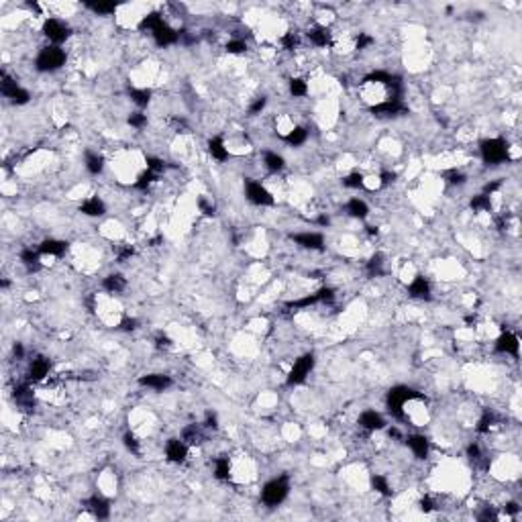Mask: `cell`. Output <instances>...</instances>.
Returning a JSON list of instances; mask_svg holds the SVG:
<instances>
[{"label":"cell","mask_w":522,"mask_h":522,"mask_svg":"<svg viewBox=\"0 0 522 522\" xmlns=\"http://www.w3.org/2000/svg\"><path fill=\"white\" fill-rule=\"evenodd\" d=\"M68 243L64 241H57V239H47L41 243L39 247V253H45V255H62L64 251H66Z\"/></svg>","instance_id":"cell-24"},{"label":"cell","mask_w":522,"mask_h":522,"mask_svg":"<svg viewBox=\"0 0 522 522\" xmlns=\"http://www.w3.org/2000/svg\"><path fill=\"white\" fill-rule=\"evenodd\" d=\"M16 404L21 406L23 410H31L33 408V404H35V398H33V392L29 388V383H18L14 385V392H12Z\"/></svg>","instance_id":"cell-14"},{"label":"cell","mask_w":522,"mask_h":522,"mask_svg":"<svg viewBox=\"0 0 522 522\" xmlns=\"http://www.w3.org/2000/svg\"><path fill=\"white\" fill-rule=\"evenodd\" d=\"M247 198L257 206H272L274 204V196L257 182H247Z\"/></svg>","instance_id":"cell-7"},{"label":"cell","mask_w":522,"mask_h":522,"mask_svg":"<svg viewBox=\"0 0 522 522\" xmlns=\"http://www.w3.org/2000/svg\"><path fill=\"white\" fill-rule=\"evenodd\" d=\"M161 25H163V18H161L159 14H155V12H153V14H147V16L143 18V21H141V29H143V31H151V33H153V31H157Z\"/></svg>","instance_id":"cell-31"},{"label":"cell","mask_w":522,"mask_h":522,"mask_svg":"<svg viewBox=\"0 0 522 522\" xmlns=\"http://www.w3.org/2000/svg\"><path fill=\"white\" fill-rule=\"evenodd\" d=\"M202 439H204V435H202V431H200L198 424H190V427H186V429L182 431V441H184L186 445H198Z\"/></svg>","instance_id":"cell-26"},{"label":"cell","mask_w":522,"mask_h":522,"mask_svg":"<svg viewBox=\"0 0 522 522\" xmlns=\"http://www.w3.org/2000/svg\"><path fill=\"white\" fill-rule=\"evenodd\" d=\"M165 455L171 463H182L188 457V445L180 439H169L165 445Z\"/></svg>","instance_id":"cell-9"},{"label":"cell","mask_w":522,"mask_h":522,"mask_svg":"<svg viewBox=\"0 0 522 522\" xmlns=\"http://www.w3.org/2000/svg\"><path fill=\"white\" fill-rule=\"evenodd\" d=\"M47 373H49V361H47L45 357L33 359L31 370H29V379H31V381H39V379H43Z\"/></svg>","instance_id":"cell-18"},{"label":"cell","mask_w":522,"mask_h":522,"mask_svg":"<svg viewBox=\"0 0 522 522\" xmlns=\"http://www.w3.org/2000/svg\"><path fill=\"white\" fill-rule=\"evenodd\" d=\"M129 96H131V100L137 104V106H147L149 100H151V92H149L147 88H141V90L131 88V90H129Z\"/></svg>","instance_id":"cell-30"},{"label":"cell","mask_w":522,"mask_h":522,"mask_svg":"<svg viewBox=\"0 0 522 522\" xmlns=\"http://www.w3.org/2000/svg\"><path fill=\"white\" fill-rule=\"evenodd\" d=\"M125 447L131 451V453H135V455H139V443H137V439H135L133 435H125Z\"/></svg>","instance_id":"cell-48"},{"label":"cell","mask_w":522,"mask_h":522,"mask_svg":"<svg viewBox=\"0 0 522 522\" xmlns=\"http://www.w3.org/2000/svg\"><path fill=\"white\" fill-rule=\"evenodd\" d=\"M206 427H208V429H217V427H219V424H217V416H215V414H210V412L206 414Z\"/></svg>","instance_id":"cell-58"},{"label":"cell","mask_w":522,"mask_h":522,"mask_svg":"<svg viewBox=\"0 0 522 522\" xmlns=\"http://www.w3.org/2000/svg\"><path fill=\"white\" fill-rule=\"evenodd\" d=\"M43 33L53 43H64L70 37V29L60 21V18H47L43 23Z\"/></svg>","instance_id":"cell-6"},{"label":"cell","mask_w":522,"mask_h":522,"mask_svg":"<svg viewBox=\"0 0 522 522\" xmlns=\"http://www.w3.org/2000/svg\"><path fill=\"white\" fill-rule=\"evenodd\" d=\"M467 455H469L471 461H479V459H481V451H479L477 445H469V447H467Z\"/></svg>","instance_id":"cell-51"},{"label":"cell","mask_w":522,"mask_h":522,"mask_svg":"<svg viewBox=\"0 0 522 522\" xmlns=\"http://www.w3.org/2000/svg\"><path fill=\"white\" fill-rule=\"evenodd\" d=\"M228 471H230V463L226 457H219L215 461V475L219 479H228Z\"/></svg>","instance_id":"cell-35"},{"label":"cell","mask_w":522,"mask_h":522,"mask_svg":"<svg viewBox=\"0 0 522 522\" xmlns=\"http://www.w3.org/2000/svg\"><path fill=\"white\" fill-rule=\"evenodd\" d=\"M0 78H2V82H0V92H2L6 98H10V96L18 90V84H16L12 78H8L6 72H2V75H0Z\"/></svg>","instance_id":"cell-32"},{"label":"cell","mask_w":522,"mask_h":522,"mask_svg":"<svg viewBox=\"0 0 522 522\" xmlns=\"http://www.w3.org/2000/svg\"><path fill=\"white\" fill-rule=\"evenodd\" d=\"M492 202H490V196L488 194H479V196H473L471 200V208L473 212H481V210H490Z\"/></svg>","instance_id":"cell-36"},{"label":"cell","mask_w":522,"mask_h":522,"mask_svg":"<svg viewBox=\"0 0 522 522\" xmlns=\"http://www.w3.org/2000/svg\"><path fill=\"white\" fill-rule=\"evenodd\" d=\"M102 286H104V290H108L110 294H119V292H123V290L127 288V280L121 274H110V276L104 278Z\"/></svg>","instance_id":"cell-20"},{"label":"cell","mask_w":522,"mask_h":522,"mask_svg":"<svg viewBox=\"0 0 522 522\" xmlns=\"http://www.w3.org/2000/svg\"><path fill=\"white\" fill-rule=\"evenodd\" d=\"M133 253H135V249H133V247H123V249L119 251V261H125V259H129Z\"/></svg>","instance_id":"cell-54"},{"label":"cell","mask_w":522,"mask_h":522,"mask_svg":"<svg viewBox=\"0 0 522 522\" xmlns=\"http://www.w3.org/2000/svg\"><path fill=\"white\" fill-rule=\"evenodd\" d=\"M390 437H396V439H398V437H400V431H398V429H390Z\"/></svg>","instance_id":"cell-62"},{"label":"cell","mask_w":522,"mask_h":522,"mask_svg":"<svg viewBox=\"0 0 522 522\" xmlns=\"http://www.w3.org/2000/svg\"><path fill=\"white\" fill-rule=\"evenodd\" d=\"M359 424L363 429H367V431H379V429H383V418L377 414V412H373V410H365L361 416H359Z\"/></svg>","instance_id":"cell-17"},{"label":"cell","mask_w":522,"mask_h":522,"mask_svg":"<svg viewBox=\"0 0 522 522\" xmlns=\"http://www.w3.org/2000/svg\"><path fill=\"white\" fill-rule=\"evenodd\" d=\"M518 347H520L518 337L512 335V333H502L498 337V341H496V351L506 353V355H514L516 357L518 355Z\"/></svg>","instance_id":"cell-10"},{"label":"cell","mask_w":522,"mask_h":522,"mask_svg":"<svg viewBox=\"0 0 522 522\" xmlns=\"http://www.w3.org/2000/svg\"><path fill=\"white\" fill-rule=\"evenodd\" d=\"M245 49H247V43L241 41V39H235V41H228V43H226V51H228V53L239 55V53H243Z\"/></svg>","instance_id":"cell-46"},{"label":"cell","mask_w":522,"mask_h":522,"mask_svg":"<svg viewBox=\"0 0 522 522\" xmlns=\"http://www.w3.org/2000/svg\"><path fill=\"white\" fill-rule=\"evenodd\" d=\"M506 512H508V514H516V512H518V504H514V502H512V504H508V506H506Z\"/></svg>","instance_id":"cell-60"},{"label":"cell","mask_w":522,"mask_h":522,"mask_svg":"<svg viewBox=\"0 0 522 522\" xmlns=\"http://www.w3.org/2000/svg\"><path fill=\"white\" fill-rule=\"evenodd\" d=\"M410 398H416V392H412L406 385H396L388 394V408L396 418H404V404Z\"/></svg>","instance_id":"cell-4"},{"label":"cell","mask_w":522,"mask_h":522,"mask_svg":"<svg viewBox=\"0 0 522 522\" xmlns=\"http://www.w3.org/2000/svg\"><path fill=\"white\" fill-rule=\"evenodd\" d=\"M288 492H290L288 477L282 475V477H278V479H272V481H269L267 486L263 488V492H261V500L265 502L267 506H278V504H282V502L286 500Z\"/></svg>","instance_id":"cell-2"},{"label":"cell","mask_w":522,"mask_h":522,"mask_svg":"<svg viewBox=\"0 0 522 522\" xmlns=\"http://www.w3.org/2000/svg\"><path fill=\"white\" fill-rule=\"evenodd\" d=\"M263 108H265V98H263V96H261V98H257V100L253 102V104H251L249 112H251V114H257V112H261Z\"/></svg>","instance_id":"cell-50"},{"label":"cell","mask_w":522,"mask_h":522,"mask_svg":"<svg viewBox=\"0 0 522 522\" xmlns=\"http://www.w3.org/2000/svg\"><path fill=\"white\" fill-rule=\"evenodd\" d=\"M129 125L135 127V129H141V127L147 125V117H145L143 112H133L131 117H129Z\"/></svg>","instance_id":"cell-43"},{"label":"cell","mask_w":522,"mask_h":522,"mask_svg":"<svg viewBox=\"0 0 522 522\" xmlns=\"http://www.w3.org/2000/svg\"><path fill=\"white\" fill-rule=\"evenodd\" d=\"M449 182L451 184H463V182H465V176H463L461 171H451L449 173Z\"/></svg>","instance_id":"cell-53"},{"label":"cell","mask_w":522,"mask_h":522,"mask_svg":"<svg viewBox=\"0 0 522 522\" xmlns=\"http://www.w3.org/2000/svg\"><path fill=\"white\" fill-rule=\"evenodd\" d=\"M481 157L488 165H498L508 161V143L504 139H486L481 143Z\"/></svg>","instance_id":"cell-1"},{"label":"cell","mask_w":522,"mask_h":522,"mask_svg":"<svg viewBox=\"0 0 522 522\" xmlns=\"http://www.w3.org/2000/svg\"><path fill=\"white\" fill-rule=\"evenodd\" d=\"M21 261L27 265L29 272H37V269H41V263H39V251L23 249V251H21Z\"/></svg>","instance_id":"cell-25"},{"label":"cell","mask_w":522,"mask_h":522,"mask_svg":"<svg viewBox=\"0 0 522 522\" xmlns=\"http://www.w3.org/2000/svg\"><path fill=\"white\" fill-rule=\"evenodd\" d=\"M347 212H349L351 217H355V219H365L367 212H370V208H367V204L363 200L353 198V200H349V204H347Z\"/></svg>","instance_id":"cell-27"},{"label":"cell","mask_w":522,"mask_h":522,"mask_svg":"<svg viewBox=\"0 0 522 522\" xmlns=\"http://www.w3.org/2000/svg\"><path fill=\"white\" fill-rule=\"evenodd\" d=\"M318 224H322V226H326L328 224V217H318V221H316Z\"/></svg>","instance_id":"cell-61"},{"label":"cell","mask_w":522,"mask_h":522,"mask_svg":"<svg viewBox=\"0 0 522 522\" xmlns=\"http://www.w3.org/2000/svg\"><path fill=\"white\" fill-rule=\"evenodd\" d=\"M147 169L153 171V173H159V171L165 169V163L159 157H147Z\"/></svg>","instance_id":"cell-44"},{"label":"cell","mask_w":522,"mask_h":522,"mask_svg":"<svg viewBox=\"0 0 522 522\" xmlns=\"http://www.w3.org/2000/svg\"><path fill=\"white\" fill-rule=\"evenodd\" d=\"M494 422H496V414H494V412H486V414L481 416L479 424H477V431H479V433H486V431H490V427H492Z\"/></svg>","instance_id":"cell-41"},{"label":"cell","mask_w":522,"mask_h":522,"mask_svg":"<svg viewBox=\"0 0 522 522\" xmlns=\"http://www.w3.org/2000/svg\"><path fill=\"white\" fill-rule=\"evenodd\" d=\"M263 163H265V167L269 169V171H282L284 169V157L282 155H278V153H274V151H267L265 155H263Z\"/></svg>","instance_id":"cell-28"},{"label":"cell","mask_w":522,"mask_h":522,"mask_svg":"<svg viewBox=\"0 0 522 522\" xmlns=\"http://www.w3.org/2000/svg\"><path fill=\"white\" fill-rule=\"evenodd\" d=\"M343 186L345 188H361L363 186V176H361V173H351V176H347L343 180Z\"/></svg>","instance_id":"cell-42"},{"label":"cell","mask_w":522,"mask_h":522,"mask_svg":"<svg viewBox=\"0 0 522 522\" xmlns=\"http://www.w3.org/2000/svg\"><path fill=\"white\" fill-rule=\"evenodd\" d=\"M29 98H31V96H29V92H27V90H23V88H18V90H16V92L10 96V102H14V104H27V102H29Z\"/></svg>","instance_id":"cell-45"},{"label":"cell","mask_w":522,"mask_h":522,"mask_svg":"<svg viewBox=\"0 0 522 522\" xmlns=\"http://www.w3.org/2000/svg\"><path fill=\"white\" fill-rule=\"evenodd\" d=\"M408 447L412 449V453L418 457V459H424L429 455V441L427 437H422V435H412L408 437Z\"/></svg>","instance_id":"cell-19"},{"label":"cell","mask_w":522,"mask_h":522,"mask_svg":"<svg viewBox=\"0 0 522 522\" xmlns=\"http://www.w3.org/2000/svg\"><path fill=\"white\" fill-rule=\"evenodd\" d=\"M37 70L39 72H53V70H60L64 64H66V53L64 49L60 47H45L41 49V53L37 55Z\"/></svg>","instance_id":"cell-3"},{"label":"cell","mask_w":522,"mask_h":522,"mask_svg":"<svg viewBox=\"0 0 522 522\" xmlns=\"http://www.w3.org/2000/svg\"><path fill=\"white\" fill-rule=\"evenodd\" d=\"M367 272H370V276H381V274H383L381 255H375V257L370 259V263H367Z\"/></svg>","instance_id":"cell-38"},{"label":"cell","mask_w":522,"mask_h":522,"mask_svg":"<svg viewBox=\"0 0 522 522\" xmlns=\"http://www.w3.org/2000/svg\"><path fill=\"white\" fill-rule=\"evenodd\" d=\"M373 43V39L370 35H365V33H359V37H357V43H355V47L357 49H365L367 45H372Z\"/></svg>","instance_id":"cell-49"},{"label":"cell","mask_w":522,"mask_h":522,"mask_svg":"<svg viewBox=\"0 0 522 522\" xmlns=\"http://www.w3.org/2000/svg\"><path fill=\"white\" fill-rule=\"evenodd\" d=\"M308 39H310L316 47H326L331 43V33H328L326 27H314L308 31Z\"/></svg>","instance_id":"cell-21"},{"label":"cell","mask_w":522,"mask_h":522,"mask_svg":"<svg viewBox=\"0 0 522 522\" xmlns=\"http://www.w3.org/2000/svg\"><path fill=\"white\" fill-rule=\"evenodd\" d=\"M153 35V39H155V43L159 45V47H167V45H173V43H178L180 41V31H176V29H171L167 23H163L157 31H153L151 33Z\"/></svg>","instance_id":"cell-8"},{"label":"cell","mask_w":522,"mask_h":522,"mask_svg":"<svg viewBox=\"0 0 522 522\" xmlns=\"http://www.w3.org/2000/svg\"><path fill=\"white\" fill-rule=\"evenodd\" d=\"M394 178H396L394 173H390V171H383L381 176H379V180H381V186H388L390 182H394Z\"/></svg>","instance_id":"cell-56"},{"label":"cell","mask_w":522,"mask_h":522,"mask_svg":"<svg viewBox=\"0 0 522 522\" xmlns=\"http://www.w3.org/2000/svg\"><path fill=\"white\" fill-rule=\"evenodd\" d=\"M86 169L92 173V176H98V173L104 169V159L96 153H88L86 155Z\"/></svg>","instance_id":"cell-29"},{"label":"cell","mask_w":522,"mask_h":522,"mask_svg":"<svg viewBox=\"0 0 522 522\" xmlns=\"http://www.w3.org/2000/svg\"><path fill=\"white\" fill-rule=\"evenodd\" d=\"M137 324H139V322L135 320V318H125V320L121 322V328H123V331H135V328H137Z\"/></svg>","instance_id":"cell-52"},{"label":"cell","mask_w":522,"mask_h":522,"mask_svg":"<svg viewBox=\"0 0 522 522\" xmlns=\"http://www.w3.org/2000/svg\"><path fill=\"white\" fill-rule=\"evenodd\" d=\"M90 10H94V12H98V14H108V12H114L117 10V4H112V2H88L86 4Z\"/></svg>","instance_id":"cell-37"},{"label":"cell","mask_w":522,"mask_h":522,"mask_svg":"<svg viewBox=\"0 0 522 522\" xmlns=\"http://www.w3.org/2000/svg\"><path fill=\"white\" fill-rule=\"evenodd\" d=\"M139 383L145 385V388L163 392L165 388H169V385H171V377H169V375H163V373H149V375H143V377L139 379Z\"/></svg>","instance_id":"cell-11"},{"label":"cell","mask_w":522,"mask_h":522,"mask_svg":"<svg viewBox=\"0 0 522 522\" xmlns=\"http://www.w3.org/2000/svg\"><path fill=\"white\" fill-rule=\"evenodd\" d=\"M80 210L84 212V215H88V217H100V215H104V202L94 196V198H88L80 206Z\"/></svg>","instance_id":"cell-23"},{"label":"cell","mask_w":522,"mask_h":522,"mask_svg":"<svg viewBox=\"0 0 522 522\" xmlns=\"http://www.w3.org/2000/svg\"><path fill=\"white\" fill-rule=\"evenodd\" d=\"M408 294H410L412 298L429 300V298H431V286H429V282L424 280L422 276H416L414 282L408 286Z\"/></svg>","instance_id":"cell-15"},{"label":"cell","mask_w":522,"mask_h":522,"mask_svg":"<svg viewBox=\"0 0 522 522\" xmlns=\"http://www.w3.org/2000/svg\"><path fill=\"white\" fill-rule=\"evenodd\" d=\"M290 92H292L294 96H306V92H308V86H306V82L304 80H300V78H294L292 82H290Z\"/></svg>","instance_id":"cell-40"},{"label":"cell","mask_w":522,"mask_h":522,"mask_svg":"<svg viewBox=\"0 0 522 522\" xmlns=\"http://www.w3.org/2000/svg\"><path fill=\"white\" fill-rule=\"evenodd\" d=\"M404 104L402 100H385V102H379L372 108V112L375 114V117H396V114L404 112Z\"/></svg>","instance_id":"cell-13"},{"label":"cell","mask_w":522,"mask_h":522,"mask_svg":"<svg viewBox=\"0 0 522 522\" xmlns=\"http://www.w3.org/2000/svg\"><path fill=\"white\" fill-rule=\"evenodd\" d=\"M298 43H300V39H298L296 33H288V35H284V39H282V45L286 49H296Z\"/></svg>","instance_id":"cell-47"},{"label":"cell","mask_w":522,"mask_h":522,"mask_svg":"<svg viewBox=\"0 0 522 522\" xmlns=\"http://www.w3.org/2000/svg\"><path fill=\"white\" fill-rule=\"evenodd\" d=\"M12 353H14V357H16V359H23V355H25L23 345H21V343H16V345L12 347Z\"/></svg>","instance_id":"cell-57"},{"label":"cell","mask_w":522,"mask_h":522,"mask_svg":"<svg viewBox=\"0 0 522 522\" xmlns=\"http://www.w3.org/2000/svg\"><path fill=\"white\" fill-rule=\"evenodd\" d=\"M155 178H157V173H153V171L147 169L145 173H141V176H139V180H137V184H135V188H137V190H147V188L151 186V182L155 180Z\"/></svg>","instance_id":"cell-39"},{"label":"cell","mask_w":522,"mask_h":522,"mask_svg":"<svg viewBox=\"0 0 522 522\" xmlns=\"http://www.w3.org/2000/svg\"><path fill=\"white\" fill-rule=\"evenodd\" d=\"M435 506H433V502H431V498H422L420 500V510L422 512H431Z\"/></svg>","instance_id":"cell-55"},{"label":"cell","mask_w":522,"mask_h":522,"mask_svg":"<svg viewBox=\"0 0 522 522\" xmlns=\"http://www.w3.org/2000/svg\"><path fill=\"white\" fill-rule=\"evenodd\" d=\"M88 508L92 510V514L96 516V518H100V520H104V518H108L110 516V506H108V502L104 500V498H100V496H92L88 502Z\"/></svg>","instance_id":"cell-16"},{"label":"cell","mask_w":522,"mask_h":522,"mask_svg":"<svg viewBox=\"0 0 522 522\" xmlns=\"http://www.w3.org/2000/svg\"><path fill=\"white\" fill-rule=\"evenodd\" d=\"M314 367V357L312 355H302L300 359H296L294 367L290 370V375H288V383L290 385H296V383H302L306 379V375L310 373V370Z\"/></svg>","instance_id":"cell-5"},{"label":"cell","mask_w":522,"mask_h":522,"mask_svg":"<svg viewBox=\"0 0 522 522\" xmlns=\"http://www.w3.org/2000/svg\"><path fill=\"white\" fill-rule=\"evenodd\" d=\"M292 239L304 247V249H314V251H320L324 247V239L320 233H298V235H292Z\"/></svg>","instance_id":"cell-12"},{"label":"cell","mask_w":522,"mask_h":522,"mask_svg":"<svg viewBox=\"0 0 522 522\" xmlns=\"http://www.w3.org/2000/svg\"><path fill=\"white\" fill-rule=\"evenodd\" d=\"M372 488H373L375 492H379L381 496H392V490H390L388 479L381 477V475H373V477H372Z\"/></svg>","instance_id":"cell-34"},{"label":"cell","mask_w":522,"mask_h":522,"mask_svg":"<svg viewBox=\"0 0 522 522\" xmlns=\"http://www.w3.org/2000/svg\"><path fill=\"white\" fill-rule=\"evenodd\" d=\"M208 151H210V155L219 161H224L228 157V149L224 147V141L221 137H212L208 141Z\"/></svg>","instance_id":"cell-22"},{"label":"cell","mask_w":522,"mask_h":522,"mask_svg":"<svg viewBox=\"0 0 522 522\" xmlns=\"http://www.w3.org/2000/svg\"><path fill=\"white\" fill-rule=\"evenodd\" d=\"M169 343H171V341H169L165 335H159V337H157V347H159V349H163V347H169Z\"/></svg>","instance_id":"cell-59"},{"label":"cell","mask_w":522,"mask_h":522,"mask_svg":"<svg viewBox=\"0 0 522 522\" xmlns=\"http://www.w3.org/2000/svg\"><path fill=\"white\" fill-rule=\"evenodd\" d=\"M306 139H308V131L302 129V127H296L294 131H290V135L286 137V141H288L290 145H294V147H296V145H302Z\"/></svg>","instance_id":"cell-33"}]
</instances>
